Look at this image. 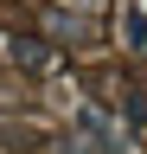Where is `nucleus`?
Here are the masks:
<instances>
[{
  "instance_id": "1",
  "label": "nucleus",
  "mask_w": 147,
  "mask_h": 154,
  "mask_svg": "<svg viewBox=\"0 0 147 154\" xmlns=\"http://www.w3.org/2000/svg\"><path fill=\"white\" fill-rule=\"evenodd\" d=\"M77 7H96V0H77Z\"/></svg>"
}]
</instances>
